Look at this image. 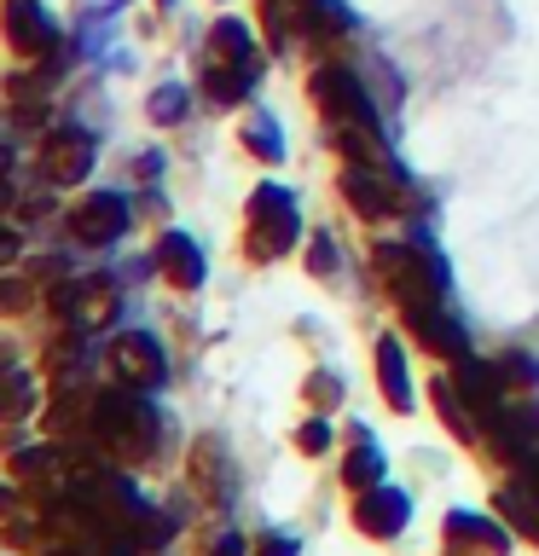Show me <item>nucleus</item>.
Instances as JSON below:
<instances>
[{"mask_svg": "<svg viewBox=\"0 0 539 556\" xmlns=\"http://www.w3.org/2000/svg\"><path fill=\"white\" fill-rule=\"evenodd\" d=\"M250 232H255L261 255H278L296 238V198L285 186H261L250 198Z\"/></svg>", "mask_w": 539, "mask_h": 556, "instance_id": "f257e3e1", "label": "nucleus"}, {"mask_svg": "<svg viewBox=\"0 0 539 556\" xmlns=\"http://www.w3.org/2000/svg\"><path fill=\"white\" fill-rule=\"evenodd\" d=\"M313 99L325 104L330 116H342V128H360V134H372V99H365V87L348 76V70H319L313 76Z\"/></svg>", "mask_w": 539, "mask_h": 556, "instance_id": "f03ea898", "label": "nucleus"}, {"mask_svg": "<svg viewBox=\"0 0 539 556\" xmlns=\"http://www.w3.org/2000/svg\"><path fill=\"white\" fill-rule=\"evenodd\" d=\"M7 35H12V47L24 52V59H41V52L59 41L52 17L35 7V0H12V7H7Z\"/></svg>", "mask_w": 539, "mask_h": 556, "instance_id": "7ed1b4c3", "label": "nucleus"}, {"mask_svg": "<svg viewBox=\"0 0 539 556\" xmlns=\"http://www.w3.org/2000/svg\"><path fill=\"white\" fill-rule=\"evenodd\" d=\"M156 267H163L174 285H186V290L203 285V255L191 250L186 232H163V238H156Z\"/></svg>", "mask_w": 539, "mask_h": 556, "instance_id": "20e7f679", "label": "nucleus"}, {"mask_svg": "<svg viewBox=\"0 0 539 556\" xmlns=\"http://www.w3.org/2000/svg\"><path fill=\"white\" fill-rule=\"evenodd\" d=\"M122 220H128L122 198H111V191H93V198L82 203V215H76V232H82L87 243H104V238L122 232Z\"/></svg>", "mask_w": 539, "mask_h": 556, "instance_id": "39448f33", "label": "nucleus"}, {"mask_svg": "<svg viewBox=\"0 0 539 556\" xmlns=\"http://www.w3.org/2000/svg\"><path fill=\"white\" fill-rule=\"evenodd\" d=\"M360 528L383 539V533H400L406 528V493H394V486H377V493H365L360 504Z\"/></svg>", "mask_w": 539, "mask_h": 556, "instance_id": "423d86ee", "label": "nucleus"}, {"mask_svg": "<svg viewBox=\"0 0 539 556\" xmlns=\"http://www.w3.org/2000/svg\"><path fill=\"white\" fill-rule=\"evenodd\" d=\"M116 359L128 365V377L139 382H163V348H156V337H146V330H134V337H122L116 342Z\"/></svg>", "mask_w": 539, "mask_h": 556, "instance_id": "0eeeda50", "label": "nucleus"}, {"mask_svg": "<svg viewBox=\"0 0 539 556\" xmlns=\"http://www.w3.org/2000/svg\"><path fill=\"white\" fill-rule=\"evenodd\" d=\"M377 371H383V394L406 412L412 406V389H406V365H400V348L394 342H377Z\"/></svg>", "mask_w": 539, "mask_h": 556, "instance_id": "6e6552de", "label": "nucleus"}, {"mask_svg": "<svg viewBox=\"0 0 539 556\" xmlns=\"http://www.w3.org/2000/svg\"><path fill=\"white\" fill-rule=\"evenodd\" d=\"M243 139H255V151L267 156V163H278V156H285V146H278V128L267 116H255V128H243Z\"/></svg>", "mask_w": 539, "mask_h": 556, "instance_id": "1a4fd4ad", "label": "nucleus"}, {"mask_svg": "<svg viewBox=\"0 0 539 556\" xmlns=\"http://www.w3.org/2000/svg\"><path fill=\"white\" fill-rule=\"evenodd\" d=\"M151 116L156 122H180L186 116V93H180V87H163V93L151 99Z\"/></svg>", "mask_w": 539, "mask_h": 556, "instance_id": "9d476101", "label": "nucleus"}, {"mask_svg": "<svg viewBox=\"0 0 539 556\" xmlns=\"http://www.w3.org/2000/svg\"><path fill=\"white\" fill-rule=\"evenodd\" d=\"M377 476H383L377 452H372V446H360L354 458H348V481H354V486H365V481H377Z\"/></svg>", "mask_w": 539, "mask_h": 556, "instance_id": "9b49d317", "label": "nucleus"}, {"mask_svg": "<svg viewBox=\"0 0 539 556\" xmlns=\"http://www.w3.org/2000/svg\"><path fill=\"white\" fill-rule=\"evenodd\" d=\"M325 441H330V429H325V424H308V429H302V446H308V452H319Z\"/></svg>", "mask_w": 539, "mask_h": 556, "instance_id": "f8f14e48", "label": "nucleus"}, {"mask_svg": "<svg viewBox=\"0 0 539 556\" xmlns=\"http://www.w3.org/2000/svg\"><path fill=\"white\" fill-rule=\"evenodd\" d=\"M261 556H296V539H285V533H273V539H267V551H261Z\"/></svg>", "mask_w": 539, "mask_h": 556, "instance_id": "ddd939ff", "label": "nucleus"}, {"mask_svg": "<svg viewBox=\"0 0 539 556\" xmlns=\"http://www.w3.org/2000/svg\"><path fill=\"white\" fill-rule=\"evenodd\" d=\"M215 556H238V539H221V551Z\"/></svg>", "mask_w": 539, "mask_h": 556, "instance_id": "4468645a", "label": "nucleus"}]
</instances>
